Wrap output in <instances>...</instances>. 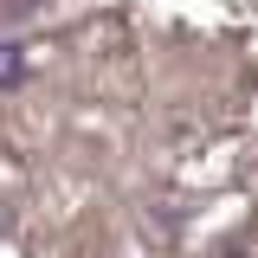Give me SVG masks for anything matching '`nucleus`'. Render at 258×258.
<instances>
[{
	"label": "nucleus",
	"instance_id": "obj_1",
	"mask_svg": "<svg viewBox=\"0 0 258 258\" xmlns=\"http://www.w3.org/2000/svg\"><path fill=\"white\" fill-rule=\"evenodd\" d=\"M26 71V58H20V45H0V84H13Z\"/></svg>",
	"mask_w": 258,
	"mask_h": 258
}]
</instances>
